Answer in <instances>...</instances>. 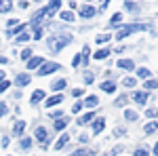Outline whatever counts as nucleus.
I'll list each match as a JSON object with an SVG mask.
<instances>
[{
  "label": "nucleus",
  "instance_id": "obj_1",
  "mask_svg": "<svg viewBox=\"0 0 158 156\" xmlns=\"http://www.w3.org/2000/svg\"><path fill=\"white\" fill-rule=\"evenodd\" d=\"M70 42H72V36L70 34H53L49 38V48L53 53H57V51H61V48L65 47V44H70Z\"/></svg>",
  "mask_w": 158,
  "mask_h": 156
},
{
  "label": "nucleus",
  "instance_id": "obj_2",
  "mask_svg": "<svg viewBox=\"0 0 158 156\" xmlns=\"http://www.w3.org/2000/svg\"><path fill=\"white\" fill-rule=\"evenodd\" d=\"M148 27H150L148 23H129V25H124L122 30H118L116 40H124L127 36H131V34H135V32H141V30H148Z\"/></svg>",
  "mask_w": 158,
  "mask_h": 156
},
{
  "label": "nucleus",
  "instance_id": "obj_3",
  "mask_svg": "<svg viewBox=\"0 0 158 156\" xmlns=\"http://www.w3.org/2000/svg\"><path fill=\"white\" fill-rule=\"evenodd\" d=\"M59 70V63H42L40 65V76H47V74H51V72H57Z\"/></svg>",
  "mask_w": 158,
  "mask_h": 156
},
{
  "label": "nucleus",
  "instance_id": "obj_4",
  "mask_svg": "<svg viewBox=\"0 0 158 156\" xmlns=\"http://www.w3.org/2000/svg\"><path fill=\"white\" fill-rule=\"evenodd\" d=\"M44 63V59L42 57H32V59L27 61V70H36V68H40Z\"/></svg>",
  "mask_w": 158,
  "mask_h": 156
},
{
  "label": "nucleus",
  "instance_id": "obj_5",
  "mask_svg": "<svg viewBox=\"0 0 158 156\" xmlns=\"http://www.w3.org/2000/svg\"><path fill=\"white\" fill-rule=\"evenodd\" d=\"M133 99H135V103H141L143 106L148 101V93L146 91H137V93H133Z\"/></svg>",
  "mask_w": 158,
  "mask_h": 156
},
{
  "label": "nucleus",
  "instance_id": "obj_6",
  "mask_svg": "<svg viewBox=\"0 0 158 156\" xmlns=\"http://www.w3.org/2000/svg\"><path fill=\"white\" fill-rule=\"evenodd\" d=\"M95 13H97V11H95L91 4H86V6H82V11H80V17H85V19H91Z\"/></svg>",
  "mask_w": 158,
  "mask_h": 156
},
{
  "label": "nucleus",
  "instance_id": "obj_7",
  "mask_svg": "<svg viewBox=\"0 0 158 156\" xmlns=\"http://www.w3.org/2000/svg\"><path fill=\"white\" fill-rule=\"evenodd\" d=\"M59 6H61V0H51V4L47 6V11H49L51 17H53V15L57 13V9H59Z\"/></svg>",
  "mask_w": 158,
  "mask_h": 156
},
{
  "label": "nucleus",
  "instance_id": "obj_8",
  "mask_svg": "<svg viewBox=\"0 0 158 156\" xmlns=\"http://www.w3.org/2000/svg\"><path fill=\"white\" fill-rule=\"evenodd\" d=\"M103 127H106V120H103V118H97L95 122H93V133H95V135H97V133H101V131H103Z\"/></svg>",
  "mask_w": 158,
  "mask_h": 156
},
{
  "label": "nucleus",
  "instance_id": "obj_9",
  "mask_svg": "<svg viewBox=\"0 0 158 156\" xmlns=\"http://www.w3.org/2000/svg\"><path fill=\"white\" fill-rule=\"evenodd\" d=\"M61 101H63V95H53L47 99V108H51V106H59Z\"/></svg>",
  "mask_w": 158,
  "mask_h": 156
},
{
  "label": "nucleus",
  "instance_id": "obj_10",
  "mask_svg": "<svg viewBox=\"0 0 158 156\" xmlns=\"http://www.w3.org/2000/svg\"><path fill=\"white\" fill-rule=\"evenodd\" d=\"M118 68H122V70H133L135 63L131 59H120V61H118Z\"/></svg>",
  "mask_w": 158,
  "mask_h": 156
},
{
  "label": "nucleus",
  "instance_id": "obj_11",
  "mask_svg": "<svg viewBox=\"0 0 158 156\" xmlns=\"http://www.w3.org/2000/svg\"><path fill=\"white\" fill-rule=\"evenodd\" d=\"M42 99H44V91H40V89L34 91V93H32V106L38 103V101H42Z\"/></svg>",
  "mask_w": 158,
  "mask_h": 156
},
{
  "label": "nucleus",
  "instance_id": "obj_12",
  "mask_svg": "<svg viewBox=\"0 0 158 156\" xmlns=\"http://www.w3.org/2000/svg\"><path fill=\"white\" fill-rule=\"evenodd\" d=\"M13 9V2L11 0H0V13H6Z\"/></svg>",
  "mask_w": 158,
  "mask_h": 156
},
{
  "label": "nucleus",
  "instance_id": "obj_13",
  "mask_svg": "<svg viewBox=\"0 0 158 156\" xmlns=\"http://www.w3.org/2000/svg\"><path fill=\"white\" fill-rule=\"evenodd\" d=\"M36 139H38V141H47V129L38 127V129H36Z\"/></svg>",
  "mask_w": 158,
  "mask_h": 156
},
{
  "label": "nucleus",
  "instance_id": "obj_14",
  "mask_svg": "<svg viewBox=\"0 0 158 156\" xmlns=\"http://www.w3.org/2000/svg\"><path fill=\"white\" fill-rule=\"evenodd\" d=\"M97 103H99V97H95V95H91V97L85 99V106H89V108H93V106H97Z\"/></svg>",
  "mask_w": 158,
  "mask_h": 156
},
{
  "label": "nucleus",
  "instance_id": "obj_15",
  "mask_svg": "<svg viewBox=\"0 0 158 156\" xmlns=\"http://www.w3.org/2000/svg\"><path fill=\"white\" fill-rule=\"evenodd\" d=\"M108 55H110V51H108V48H101V51H97V53H95L93 57H95L97 61H101V59H106Z\"/></svg>",
  "mask_w": 158,
  "mask_h": 156
},
{
  "label": "nucleus",
  "instance_id": "obj_16",
  "mask_svg": "<svg viewBox=\"0 0 158 156\" xmlns=\"http://www.w3.org/2000/svg\"><path fill=\"white\" fill-rule=\"evenodd\" d=\"M101 91H106V93H114V91H116V84H114V82H103V84H101Z\"/></svg>",
  "mask_w": 158,
  "mask_h": 156
},
{
  "label": "nucleus",
  "instance_id": "obj_17",
  "mask_svg": "<svg viewBox=\"0 0 158 156\" xmlns=\"http://www.w3.org/2000/svg\"><path fill=\"white\" fill-rule=\"evenodd\" d=\"M27 82H30V76H27V74H19V76H17V84H19V86H25Z\"/></svg>",
  "mask_w": 158,
  "mask_h": 156
},
{
  "label": "nucleus",
  "instance_id": "obj_18",
  "mask_svg": "<svg viewBox=\"0 0 158 156\" xmlns=\"http://www.w3.org/2000/svg\"><path fill=\"white\" fill-rule=\"evenodd\" d=\"M68 141H70V135H61V137H59V141L55 144V148H57V150H61V148L68 144Z\"/></svg>",
  "mask_w": 158,
  "mask_h": 156
},
{
  "label": "nucleus",
  "instance_id": "obj_19",
  "mask_svg": "<svg viewBox=\"0 0 158 156\" xmlns=\"http://www.w3.org/2000/svg\"><path fill=\"white\" fill-rule=\"evenodd\" d=\"M65 84H68V80H65V78H59V80H55L51 86H53L55 91H59V89H63V86H65Z\"/></svg>",
  "mask_w": 158,
  "mask_h": 156
},
{
  "label": "nucleus",
  "instance_id": "obj_20",
  "mask_svg": "<svg viewBox=\"0 0 158 156\" xmlns=\"http://www.w3.org/2000/svg\"><path fill=\"white\" fill-rule=\"evenodd\" d=\"M23 129H25V122H23V120H19V122H15V129H13V131L17 133V135H21Z\"/></svg>",
  "mask_w": 158,
  "mask_h": 156
},
{
  "label": "nucleus",
  "instance_id": "obj_21",
  "mask_svg": "<svg viewBox=\"0 0 158 156\" xmlns=\"http://www.w3.org/2000/svg\"><path fill=\"white\" fill-rule=\"evenodd\" d=\"M93 116H95L93 112H86L85 116H80V118H78V124H85V122H89V120L93 118Z\"/></svg>",
  "mask_w": 158,
  "mask_h": 156
},
{
  "label": "nucleus",
  "instance_id": "obj_22",
  "mask_svg": "<svg viewBox=\"0 0 158 156\" xmlns=\"http://www.w3.org/2000/svg\"><path fill=\"white\" fill-rule=\"evenodd\" d=\"M156 129H158V124H156V122H148L146 127H143V131H146V133H154Z\"/></svg>",
  "mask_w": 158,
  "mask_h": 156
},
{
  "label": "nucleus",
  "instance_id": "obj_23",
  "mask_svg": "<svg viewBox=\"0 0 158 156\" xmlns=\"http://www.w3.org/2000/svg\"><path fill=\"white\" fill-rule=\"evenodd\" d=\"M65 124H68V120H65V118H59L57 122H55V129H57V131H61V129H65Z\"/></svg>",
  "mask_w": 158,
  "mask_h": 156
},
{
  "label": "nucleus",
  "instance_id": "obj_24",
  "mask_svg": "<svg viewBox=\"0 0 158 156\" xmlns=\"http://www.w3.org/2000/svg\"><path fill=\"white\" fill-rule=\"evenodd\" d=\"M137 76H139V78H148V76H150V70H148V68H139V70H137Z\"/></svg>",
  "mask_w": 158,
  "mask_h": 156
},
{
  "label": "nucleus",
  "instance_id": "obj_25",
  "mask_svg": "<svg viewBox=\"0 0 158 156\" xmlns=\"http://www.w3.org/2000/svg\"><path fill=\"white\" fill-rule=\"evenodd\" d=\"M124 116H127V120H131V122L137 120V114H135L133 110H127V112H124Z\"/></svg>",
  "mask_w": 158,
  "mask_h": 156
},
{
  "label": "nucleus",
  "instance_id": "obj_26",
  "mask_svg": "<svg viewBox=\"0 0 158 156\" xmlns=\"http://www.w3.org/2000/svg\"><path fill=\"white\" fill-rule=\"evenodd\" d=\"M61 19L63 21H74V15L70 11H65V13H61Z\"/></svg>",
  "mask_w": 158,
  "mask_h": 156
},
{
  "label": "nucleus",
  "instance_id": "obj_27",
  "mask_svg": "<svg viewBox=\"0 0 158 156\" xmlns=\"http://www.w3.org/2000/svg\"><path fill=\"white\" fill-rule=\"evenodd\" d=\"M146 116H148V118H156V116H158V110H154V108L146 110Z\"/></svg>",
  "mask_w": 158,
  "mask_h": 156
},
{
  "label": "nucleus",
  "instance_id": "obj_28",
  "mask_svg": "<svg viewBox=\"0 0 158 156\" xmlns=\"http://www.w3.org/2000/svg\"><path fill=\"white\" fill-rule=\"evenodd\" d=\"M156 86H158L156 80H146V89L148 91H152V89H156Z\"/></svg>",
  "mask_w": 158,
  "mask_h": 156
},
{
  "label": "nucleus",
  "instance_id": "obj_29",
  "mask_svg": "<svg viewBox=\"0 0 158 156\" xmlns=\"http://www.w3.org/2000/svg\"><path fill=\"white\" fill-rule=\"evenodd\" d=\"M110 21H112V25L120 23V21H122V15H120V13H116V15H114V17H112V19H110Z\"/></svg>",
  "mask_w": 158,
  "mask_h": 156
},
{
  "label": "nucleus",
  "instance_id": "obj_30",
  "mask_svg": "<svg viewBox=\"0 0 158 156\" xmlns=\"http://www.w3.org/2000/svg\"><path fill=\"white\" fill-rule=\"evenodd\" d=\"M25 40H30V34H25V32H21V34L17 36V42H25Z\"/></svg>",
  "mask_w": 158,
  "mask_h": 156
},
{
  "label": "nucleus",
  "instance_id": "obj_31",
  "mask_svg": "<svg viewBox=\"0 0 158 156\" xmlns=\"http://www.w3.org/2000/svg\"><path fill=\"white\" fill-rule=\"evenodd\" d=\"M108 40H110V34H99V36H97L99 44H101V42H108Z\"/></svg>",
  "mask_w": 158,
  "mask_h": 156
},
{
  "label": "nucleus",
  "instance_id": "obj_32",
  "mask_svg": "<svg viewBox=\"0 0 158 156\" xmlns=\"http://www.w3.org/2000/svg\"><path fill=\"white\" fill-rule=\"evenodd\" d=\"M89 55H91V51H89V47H85V48H82V53H80V57H82V59H89Z\"/></svg>",
  "mask_w": 158,
  "mask_h": 156
},
{
  "label": "nucleus",
  "instance_id": "obj_33",
  "mask_svg": "<svg viewBox=\"0 0 158 156\" xmlns=\"http://www.w3.org/2000/svg\"><path fill=\"white\" fill-rule=\"evenodd\" d=\"M122 84H124V86H135V78H124Z\"/></svg>",
  "mask_w": 158,
  "mask_h": 156
},
{
  "label": "nucleus",
  "instance_id": "obj_34",
  "mask_svg": "<svg viewBox=\"0 0 158 156\" xmlns=\"http://www.w3.org/2000/svg\"><path fill=\"white\" fill-rule=\"evenodd\" d=\"M30 145H32V139H27V137H25V139H21V148H23V150H27Z\"/></svg>",
  "mask_w": 158,
  "mask_h": 156
},
{
  "label": "nucleus",
  "instance_id": "obj_35",
  "mask_svg": "<svg viewBox=\"0 0 158 156\" xmlns=\"http://www.w3.org/2000/svg\"><path fill=\"white\" fill-rule=\"evenodd\" d=\"M135 156H148V150L146 148H139V150H135Z\"/></svg>",
  "mask_w": 158,
  "mask_h": 156
},
{
  "label": "nucleus",
  "instance_id": "obj_36",
  "mask_svg": "<svg viewBox=\"0 0 158 156\" xmlns=\"http://www.w3.org/2000/svg\"><path fill=\"white\" fill-rule=\"evenodd\" d=\"M21 57H23V59H32V51H30V48H25L23 53H21Z\"/></svg>",
  "mask_w": 158,
  "mask_h": 156
},
{
  "label": "nucleus",
  "instance_id": "obj_37",
  "mask_svg": "<svg viewBox=\"0 0 158 156\" xmlns=\"http://www.w3.org/2000/svg\"><path fill=\"white\" fill-rule=\"evenodd\" d=\"M80 61H82V57H80V55H76L74 61H72V65H74V68H78V65H80Z\"/></svg>",
  "mask_w": 158,
  "mask_h": 156
},
{
  "label": "nucleus",
  "instance_id": "obj_38",
  "mask_svg": "<svg viewBox=\"0 0 158 156\" xmlns=\"http://www.w3.org/2000/svg\"><path fill=\"white\" fill-rule=\"evenodd\" d=\"M85 82H86V84L93 82V74H91V72H86V74H85Z\"/></svg>",
  "mask_w": 158,
  "mask_h": 156
},
{
  "label": "nucleus",
  "instance_id": "obj_39",
  "mask_svg": "<svg viewBox=\"0 0 158 156\" xmlns=\"http://www.w3.org/2000/svg\"><path fill=\"white\" fill-rule=\"evenodd\" d=\"M6 89H9V80H2V82H0V93L6 91Z\"/></svg>",
  "mask_w": 158,
  "mask_h": 156
},
{
  "label": "nucleus",
  "instance_id": "obj_40",
  "mask_svg": "<svg viewBox=\"0 0 158 156\" xmlns=\"http://www.w3.org/2000/svg\"><path fill=\"white\" fill-rule=\"evenodd\" d=\"M6 114V103H0V116H4Z\"/></svg>",
  "mask_w": 158,
  "mask_h": 156
},
{
  "label": "nucleus",
  "instance_id": "obj_41",
  "mask_svg": "<svg viewBox=\"0 0 158 156\" xmlns=\"http://www.w3.org/2000/svg\"><path fill=\"white\" fill-rule=\"evenodd\" d=\"M40 36H42V32H40V27H38V30H34V38H36V40H38V38H40Z\"/></svg>",
  "mask_w": 158,
  "mask_h": 156
},
{
  "label": "nucleus",
  "instance_id": "obj_42",
  "mask_svg": "<svg viewBox=\"0 0 158 156\" xmlns=\"http://www.w3.org/2000/svg\"><path fill=\"white\" fill-rule=\"evenodd\" d=\"M82 95V89H74V97H80Z\"/></svg>",
  "mask_w": 158,
  "mask_h": 156
},
{
  "label": "nucleus",
  "instance_id": "obj_43",
  "mask_svg": "<svg viewBox=\"0 0 158 156\" xmlns=\"http://www.w3.org/2000/svg\"><path fill=\"white\" fill-rule=\"evenodd\" d=\"M72 156H85V150H78V152H74Z\"/></svg>",
  "mask_w": 158,
  "mask_h": 156
},
{
  "label": "nucleus",
  "instance_id": "obj_44",
  "mask_svg": "<svg viewBox=\"0 0 158 156\" xmlns=\"http://www.w3.org/2000/svg\"><path fill=\"white\" fill-rule=\"evenodd\" d=\"M108 4H110V0H103V4H101V9H106Z\"/></svg>",
  "mask_w": 158,
  "mask_h": 156
},
{
  "label": "nucleus",
  "instance_id": "obj_45",
  "mask_svg": "<svg viewBox=\"0 0 158 156\" xmlns=\"http://www.w3.org/2000/svg\"><path fill=\"white\" fill-rule=\"evenodd\" d=\"M0 63H9V59L6 57H0Z\"/></svg>",
  "mask_w": 158,
  "mask_h": 156
},
{
  "label": "nucleus",
  "instance_id": "obj_46",
  "mask_svg": "<svg viewBox=\"0 0 158 156\" xmlns=\"http://www.w3.org/2000/svg\"><path fill=\"white\" fill-rule=\"evenodd\" d=\"M4 78H6V76H4V72H0V82H2Z\"/></svg>",
  "mask_w": 158,
  "mask_h": 156
},
{
  "label": "nucleus",
  "instance_id": "obj_47",
  "mask_svg": "<svg viewBox=\"0 0 158 156\" xmlns=\"http://www.w3.org/2000/svg\"><path fill=\"white\" fill-rule=\"evenodd\" d=\"M154 154H156V156H158V144H156V145H154Z\"/></svg>",
  "mask_w": 158,
  "mask_h": 156
}]
</instances>
